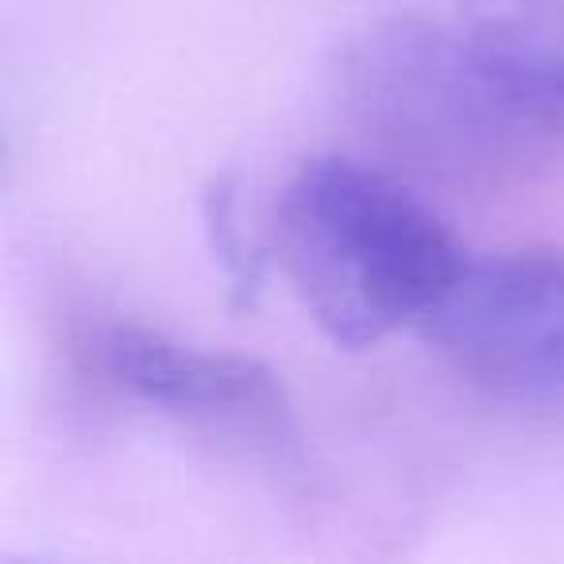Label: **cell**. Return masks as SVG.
I'll list each match as a JSON object with an SVG mask.
<instances>
[{"mask_svg":"<svg viewBox=\"0 0 564 564\" xmlns=\"http://www.w3.org/2000/svg\"><path fill=\"white\" fill-rule=\"evenodd\" d=\"M279 256L317 329L368 348L422 322L468 251L387 171L317 155L282 189Z\"/></svg>","mask_w":564,"mask_h":564,"instance_id":"cell-1","label":"cell"},{"mask_svg":"<svg viewBox=\"0 0 564 564\" xmlns=\"http://www.w3.org/2000/svg\"><path fill=\"white\" fill-rule=\"evenodd\" d=\"M348 117L394 159L453 186H499L545 151L456 28L383 20L340 51Z\"/></svg>","mask_w":564,"mask_h":564,"instance_id":"cell-2","label":"cell"},{"mask_svg":"<svg viewBox=\"0 0 564 564\" xmlns=\"http://www.w3.org/2000/svg\"><path fill=\"white\" fill-rule=\"evenodd\" d=\"M417 325L487 402L564 425V243L464 259Z\"/></svg>","mask_w":564,"mask_h":564,"instance_id":"cell-3","label":"cell"},{"mask_svg":"<svg viewBox=\"0 0 564 564\" xmlns=\"http://www.w3.org/2000/svg\"><path fill=\"white\" fill-rule=\"evenodd\" d=\"M89 352L112 387L163 414L259 445L291 441L286 387L263 360L182 345L148 325H109Z\"/></svg>","mask_w":564,"mask_h":564,"instance_id":"cell-4","label":"cell"},{"mask_svg":"<svg viewBox=\"0 0 564 564\" xmlns=\"http://www.w3.org/2000/svg\"><path fill=\"white\" fill-rule=\"evenodd\" d=\"M456 32L510 109L564 140V0H460Z\"/></svg>","mask_w":564,"mask_h":564,"instance_id":"cell-5","label":"cell"},{"mask_svg":"<svg viewBox=\"0 0 564 564\" xmlns=\"http://www.w3.org/2000/svg\"><path fill=\"white\" fill-rule=\"evenodd\" d=\"M240 189H236L232 174H217L205 186L202 197V217H205V236L209 248L217 256L220 271L228 274V291H232L236 306H248L259 291V256L251 251L248 236L240 228Z\"/></svg>","mask_w":564,"mask_h":564,"instance_id":"cell-6","label":"cell"}]
</instances>
